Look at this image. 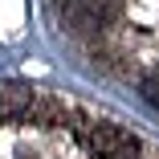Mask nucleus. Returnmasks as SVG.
Returning a JSON list of instances; mask_svg holds the SVG:
<instances>
[{"instance_id":"obj_2","label":"nucleus","mask_w":159,"mask_h":159,"mask_svg":"<svg viewBox=\"0 0 159 159\" xmlns=\"http://www.w3.org/2000/svg\"><path fill=\"white\" fill-rule=\"evenodd\" d=\"M33 86L25 82H0V118H16V114H29L33 110Z\"/></svg>"},{"instance_id":"obj_3","label":"nucleus","mask_w":159,"mask_h":159,"mask_svg":"<svg viewBox=\"0 0 159 159\" xmlns=\"http://www.w3.org/2000/svg\"><path fill=\"white\" fill-rule=\"evenodd\" d=\"M139 90H143V98H147V106H155V110H159V78H147V82H143Z\"/></svg>"},{"instance_id":"obj_1","label":"nucleus","mask_w":159,"mask_h":159,"mask_svg":"<svg viewBox=\"0 0 159 159\" xmlns=\"http://www.w3.org/2000/svg\"><path fill=\"white\" fill-rule=\"evenodd\" d=\"M82 143L98 159H143L147 155V147L139 143V135H131L126 126H114V122H90V126H82Z\"/></svg>"}]
</instances>
